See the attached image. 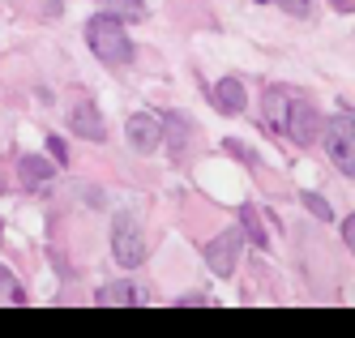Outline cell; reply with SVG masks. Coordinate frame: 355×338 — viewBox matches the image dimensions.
Returning a JSON list of instances; mask_svg holds the SVG:
<instances>
[{
	"mask_svg": "<svg viewBox=\"0 0 355 338\" xmlns=\"http://www.w3.org/2000/svg\"><path fill=\"white\" fill-rule=\"evenodd\" d=\"M86 43H90L94 56L103 65H112V69L133 65V39L124 35V22L116 13H94L86 22Z\"/></svg>",
	"mask_w": 355,
	"mask_h": 338,
	"instance_id": "1",
	"label": "cell"
},
{
	"mask_svg": "<svg viewBox=\"0 0 355 338\" xmlns=\"http://www.w3.org/2000/svg\"><path fill=\"white\" fill-rule=\"evenodd\" d=\"M325 150H329V159H334V167L355 180V116L338 112V116H329L325 120Z\"/></svg>",
	"mask_w": 355,
	"mask_h": 338,
	"instance_id": "2",
	"label": "cell"
},
{
	"mask_svg": "<svg viewBox=\"0 0 355 338\" xmlns=\"http://www.w3.org/2000/svg\"><path fill=\"white\" fill-rule=\"evenodd\" d=\"M112 253H116V262L124 270H133V266L146 262V231H141V223L133 214H120L112 223Z\"/></svg>",
	"mask_w": 355,
	"mask_h": 338,
	"instance_id": "3",
	"label": "cell"
},
{
	"mask_svg": "<svg viewBox=\"0 0 355 338\" xmlns=\"http://www.w3.org/2000/svg\"><path fill=\"white\" fill-rule=\"evenodd\" d=\"M240 244H244V227H227L206 244V266L218 274V278H232L236 274V257H240Z\"/></svg>",
	"mask_w": 355,
	"mask_h": 338,
	"instance_id": "4",
	"label": "cell"
},
{
	"mask_svg": "<svg viewBox=\"0 0 355 338\" xmlns=\"http://www.w3.org/2000/svg\"><path fill=\"white\" fill-rule=\"evenodd\" d=\"M124 137H129V146L137 150V154H155L159 146H163V116H155V112H133L129 116V124H124Z\"/></svg>",
	"mask_w": 355,
	"mask_h": 338,
	"instance_id": "5",
	"label": "cell"
},
{
	"mask_svg": "<svg viewBox=\"0 0 355 338\" xmlns=\"http://www.w3.org/2000/svg\"><path fill=\"white\" fill-rule=\"evenodd\" d=\"M325 133V120L317 116L313 103H304V99H291V116H287V137L295 146H317V137Z\"/></svg>",
	"mask_w": 355,
	"mask_h": 338,
	"instance_id": "6",
	"label": "cell"
},
{
	"mask_svg": "<svg viewBox=\"0 0 355 338\" xmlns=\"http://www.w3.org/2000/svg\"><path fill=\"white\" fill-rule=\"evenodd\" d=\"M69 124H73V133L86 137V142H107V124H103V116H98V108L90 99H78L69 108Z\"/></svg>",
	"mask_w": 355,
	"mask_h": 338,
	"instance_id": "7",
	"label": "cell"
},
{
	"mask_svg": "<svg viewBox=\"0 0 355 338\" xmlns=\"http://www.w3.org/2000/svg\"><path fill=\"white\" fill-rule=\"evenodd\" d=\"M137 300H146V291L137 287V282H129V278L107 282V287L94 291V304H98V308H129V304H137Z\"/></svg>",
	"mask_w": 355,
	"mask_h": 338,
	"instance_id": "8",
	"label": "cell"
},
{
	"mask_svg": "<svg viewBox=\"0 0 355 338\" xmlns=\"http://www.w3.org/2000/svg\"><path fill=\"white\" fill-rule=\"evenodd\" d=\"M261 103H266V124L274 128V133H287V116H291V94H287L283 86H266Z\"/></svg>",
	"mask_w": 355,
	"mask_h": 338,
	"instance_id": "9",
	"label": "cell"
},
{
	"mask_svg": "<svg viewBox=\"0 0 355 338\" xmlns=\"http://www.w3.org/2000/svg\"><path fill=\"white\" fill-rule=\"evenodd\" d=\"M52 176H56V167L47 163L43 154H21V159H17V180H21V189H43Z\"/></svg>",
	"mask_w": 355,
	"mask_h": 338,
	"instance_id": "10",
	"label": "cell"
},
{
	"mask_svg": "<svg viewBox=\"0 0 355 338\" xmlns=\"http://www.w3.org/2000/svg\"><path fill=\"white\" fill-rule=\"evenodd\" d=\"M214 108L223 116H240L244 112V82L240 77H223V82H214Z\"/></svg>",
	"mask_w": 355,
	"mask_h": 338,
	"instance_id": "11",
	"label": "cell"
},
{
	"mask_svg": "<svg viewBox=\"0 0 355 338\" xmlns=\"http://www.w3.org/2000/svg\"><path fill=\"white\" fill-rule=\"evenodd\" d=\"M240 227L248 231V240L257 244V248H270V236H266V227H261L257 205H240Z\"/></svg>",
	"mask_w": 355,
	"mask_h": 338,
	"instance_id": "12",
	"label": "cell"
},
{
	"mask_svg": "<svg viewBox=\"0 0 355 338\" xmlns=\"http://www.w3.org/2000/svg\"><path fill=\"white\" fill-rule=\"evenodd\" d=\"M98 5H107L103 13H116L120 22H137V17H146V5H141V0H98Z\"/></svg>",
	"mask_w": 355,
	"mask_h": 338,
	"instance_id": "13",
	"label": "cell"
},
{
	"mask_svg": "<svg viewBox=\"0 0 355 338\" xmlns=\"http://www.w3.org/2000/svg\"><path fill=\"white\" fill-rule=\"evenodd\" d=\"M9 300H17V304H21V300H26V296H21V287H17V278H13V274H9L5 266H0V304H9Z\"/></svg>",
	"mask_w": 355,
	"mask_h": 338,
	"instance_id": "14",
	"label": "cell"
},
{
	"mask_svg": "<svg viewBox=\"0 0 355 338\" xmlns=\"http://www.w3.org/2000/svg\"><path fill=\"white\" fill-rule=\"evenodd\" d=\"M304 205H309V214H317L321 223H329V219H334V210H329V205H325L317 193H304Z\"/></svg>",
	"mask_w": 355,
	"mask_h": 338,
	"instance_id": "15",
	"label": "cell"
},
{
	"mask_svg": "<svg viewBox=\"0 0 355 338\" xmlns=\"http://www.w3.org/2000/svg\"><path fill=\"white\" fill-rule=\"evenodd\" d=\"M47 150H52V163L56 167H69V146H64V137L52 133V137H47Z\"/></svg>",
	"mask_w": 355,
	"mask_h": 338,
	"instance_id": "16",
	"label": "cell"
},
{
	"mask_svg": "<svg viewBox=\"0 0 355 338\" xmlns=\"http://www.w3.org/2000/svg\"><path fill=\"white\" fill-rule=\"evenodd\" d=\"M274 5H283V9H287V13H295V17H309V13H313L309 0H274Z\"/></svg>",
	"mask_w": 355,
	"mask_h": 338,
	"instance_id": "17",
	"label": "cell"
},
{
	"mask_svg": "<svg viewBox=\"0 0 355 338\" xmlns=\"http://www.w3.org/2000/svg\"><path fill=\"white\" fill-rule=\"evenodd\" d=\"M343 240H347V248L355 253V214H347V219H343Z\"/></svg>",
	"mask_w": 355,
	"mask_h": 338,
	"instance_id": "18",
	"label": "cell"
},
{
	"mask_svg": "<svg viewBox=\"0 0 355 338\" xmlns=\"http://www.w3.org/2000/svg\"><path fill=\"white\" fill-rule=\"evenodd\" d=\"M329 5H334L338 13H355V0H329Z\"/></svg>",
	"mask_w": 355,
	"mask_h": 338,
	"instance_id": "19",
	"label": "cell"
},
{
	"mask_svg": "<svg viewBox=\"0 0 355 338\" xmlns=\"http://www.w3.org/2000/svg\"><path fill=\"white\" fill-rule=\"evenodd\" d=\"M9 189V171H0V193H5Z\"/></svg>",
	"mask_w": 355,
	"mask_h": 338,
	"instance_id": "20",
	"label": "cell"
},
{
	"mask_svg": "<svg viewBox=\"0 0 355 338\" xmlns=\"http://www.w3.org/2000/svg\"><path fill=\"white\" fill-rule=\"evenodd\" d=\"M257 5H274V0H257Z\"/></svg>",
	"mask_w": 355,
	"mask_h": 338,
	"instance_id": "21",
	"label": "cell"
}]
</instances>
